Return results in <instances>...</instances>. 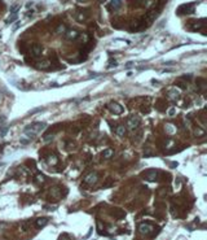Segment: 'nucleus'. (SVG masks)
I'll return each mask as SVG.
<instances>
[{"instance_id":"26","label":"nucleus","mask_w":207,"mask_h":240,"mask_svg":"<svg viewBox=\"0 0 207 240\" xmlns=\"http://www.w3.org/2000/svg\"><path fill=\"white\" fill-rule=\"evenodd\" d=\"M166 129L168 130V133H170V134H172V133H174V126H171V125H166Z\"/></svg>"},{"instance_id":"19","label":"nucleus","mask_w":207,"mask_h":240,"mask_svg":"<svg viewBox=\"0 0 207 240\" xmlns=\"http://www.w3.org/2000/svg\"><path fill=\"white\" fill-rule=\"evenodd\" d=\"M17 18H18V16L17 14H11L7 19H5V23H12V22H14V21H17Z\"/></svg>"},{"instance_id":"25","label":"nucleus","mask_w":207,"mask_h":240,"mask_svg":"<svg viewBox=\"0 0 207 240\" xmlns=\"http://www.w3.org/2000/svg\"><path fill=\"white\" fill-rule=\"evenodd\" d=\"M67 30H66V27L64 26V25H60L58 27H57V33L58 34H62V33H66Z\"/></svg>"},{"instance_id":"18","label":"nucleus","mask_w":207,"mask_h":240,"mask_svg":"<svg viewBox=\"0 0 207 240\" xmlns=\"http://www.w3.org/2000/svg\"><path fill=\"white\" fill-rule=\"evenodd\" d=\"M51 193H52V196H53V197H60L58 193H61V190H60L58 187H53V188L51 190Z\"/></svg>"},{"instance_id":"10","label":"nucleus","mask_w":207,"mask_h":240,"mask_svg":"<svg viewBox=\"0 0 207 240\" xmlns=\"http://www.w3.org/2000/svg\"><path fill=\"white\" fill-rule=\"evenodd\" d=\"M48 222H49V219H48L47 217H42V218H38V219H36L35 224H36L38 228H42V227H44Z\"/></svg>"},{"instance_id":"6","label":"nucleus","mask_w":207,"mask_h":240,"mask_svg":"<svg viewBox=\"0 0 207 240\" xmlns=\"http://www.w3.org/2000/svg\"><path fill=\"white\" fill-rule=\"evenodd\" d=\"M157 178H158V171L154 170V169L149 170L148 173L145 174V180H148V182H154Z\"/></svg>"},{"instance_id":"21","label":"nucleus","mask_w":207,"mask_h":240,"mask_svg":"<svg viewBox=\"0 0 207 240\" xmlns=\"http://www.w3.org/2000/svg\"><path fill=\"white\" fill-rule=\"evenodd\" d=\"M18 11H20V5L18 4H14V5L11 7V14H17Z\"/></svg>"},{"instance_id":"22","label":"nucleus","mask_w":207,"mask_h":240,"mask_svg":"<svg viewBox=\"0 0 207 240\" xmlns=\"http://www.w3.org/2000/svg\"><path fill=\"white\" fill-rule=\"evenodd\" d=\"M35 180H36V182H39V183H42V182H44V180H45V177L43 174H38L35 177Z\"/></svg>"},{"instance_id":"17","label":"nucleus","mask_w":207,"mask_h":240,"mask_svg":"<svg viewBox=\"0 0 207 240\" xmlns=\"http://www.w3.org/2000/svg\"><path fill=\"white\" fill-rule=\"evenodd\" d=\"M53 138H55V134H45L43 136V141H44V143H51V141L53 140Z\"/></svg>"},{"instance_id":"4","label":"nucleus","mask_w":207,"mask_h":240,"mask_svg":"<svg viewBox=\"0 0 207 240\" xmlns=\"http://www.w3.org/2000/svg\"><path fill=\"white\" fill-rule=\"evenodd\" d=\"M153 230H154V227L152 226V224H149V223H140V224H139V232H141L144 235L152 234Z\"/></svg>"},{"instance_id":"12","label":"nucleus","mask_w":207,"mask_h":240,"mask_svg":"<svg viewBox=\"0 0 207 240\" xmlns=\"http://www.w3.org/2000/svg\"><path fill=\"white\" fill-rule=\"evenodd\" d=\"M38 69H47V68H49L51 66V62L48 61V60H43V61H39V62H36V65H35Z\"/></svg>"},{"instance_id":"20","label":"nucleus","mask_w":207,"mask_h":240,"mask_svg":"<svg viewBox=\"0 0 207 240\" xmlns=\"http://www.w3.org/2000/svg\"><path fill=\"white\" fill-rule=\"evenodd\" d=\"M30 141H31V139H28V138H27V136H25V135H23V136H22V138L20 139V143H21L22 145H27L28 143H30Z\"/></svg>"},{"instance_id":"28","label":"nucleus","mask_w":207,"mask_h":240,"mask_svg":"<svg viewBox=\"0 0 207 240\" xmlns=\"http://www.w3.org/2000/svg\"><path fill=\"white\" fill-rule=\"evenodd\" d=\"M175 113H176V109H175V108H171L170 112H168V114H170V116H175Z\"/></svg>"},{"instance_id":"24","label":"nucleus","mask_w":207,"mask_h":240,"mask_svg":"<svg viewBox=\"0 0 207 240\" xmlns=\"http://www.w3.org/2000/svg\"><path fill=\"white\" fill-rule=\"evenodd\" d=\"M194 134H195V136H203L205 135V131L202 130V129H195Z\"/></svg>"},{"instance_id":"15","label":"nucleus","mask_w":207,"mask_h":240,"mask_svg":"<svg viewBox=\"0 0 207 240\" xmlns=\"http://www.w3.org/2000/svg\"><path fill=\"white\" fill-rule=\"evenodd\" d=\"M113 155H114V151H113L112 148H108V149H105V151L102 152V158L109 160V158L113 157Z\"/></svg>"},{"instance_id":"1","label":"nucleus","mask_w":207,"mask_h":240,"mask_svg":"<svg viewBox=\"0 0 207 240\" xmlns=\"http://www.w3.org/2000/svg\"><path fill=\"white\" fill-rule=\"evenodd\" d=\"M45 127H47V123H44V122H34V123H30L25 127L23 135L32 140V139H35Z\"/></svg>"},{"instance_id":"14","label":"nucleus","mask_w":207,"mask_h":240,"mask_svg":"<svg viewBox=\"0 0 207 240\" xmlns=\"http://www.w3.org/2000/svg\"><path fill=\"white\" fill-rule=\"evenodd\" d=\"M126 131H127L126 127H124L123 125H119V126H117V129H115V134H117L118 136H124Z\"/></svg>"},{"instance_id":"3","label":"nucleus","mask_w":207,"mask_h":240,"mask_svg":"<svg viewBox=\"0 0 207 240\" xmlns=\"http://www.w3.org/2000/svg\"><path fill=\"white\" fill-rule=\"evenodd\" d=\"M108 108H109V110L113 112L114 114H120V113L123 112V106L119 105L118 103H114V101L109 103V104H108Z\"/></svg>"},{"instance_id":"30","label":"nucleus","mask_w":207,"mask_h":240,"mask_svg":"<svg viewBox=\"0 0 207 240\" xmlns=\"http://www.w3.org/2000/svg\"><path fill=\"white\" fill-rule=\"evenodd\" d=\"M79 2H83V0H79Z\"/></svg>"},{"instance_id":"11","label":"nucleus","mask_w":207,"mask_h":240,"mask_svg":"<svg viewBox=\"0 0 207 240\" xmlns=\"http://www.w3.org/2000/svg\"><path fill=\"white\" fill-rule=\"evenodd\" d=\"M120 7H122V2L120 0H112L110 2V9L112 11H118Z\"/></svg>"},{"instance_id":"7","label":"nucleus","mask_w":207,"mask_h":240,"mask_svg":"<svg viewBox=\"0 0 207 240\" xmlns=\"http://www.w3.org/2000/svg\"><path fill=\"white\" fill-rule=\"evenodd\" d=\"M194 12V8L192 5H181L179 8V11H177V14H182V13H193Z\"/></svg>"},{"instance_id":"5","label":"nucleus","mask_w":207,"mask_h":240,"mask_svg":"<svg viewBox=\"0 0 207 240\" xmlns=\"http://www.w3.org/2000/svg\"><path fill=\"white\" fill-rule=\"evenodd\" d=\"M98 179V175L97 173H89L88 175H85L84 177V183H88V184H92V183H96Z\"/></svg>"},{"instance_id":"29","label":"nucleus","mask_w":207,"mask_h":240,"mask_svg":"<svg viewBox=\"0 0 207 240\" xmlns=\"http://www.w3.org/2000/svg\"><path fill=\"white\" fill-rule=\"evenodd\" d=\"M20 25H21V23H20V22H17V23H16V25H14V27H13V30H17V29H18V27H20Z\"/></svg>"},{"instance_id":"27","label":"nucleus","mask_w":207,"mask_h":240,"mask_svg":"<svg viewBox=\"0 0 207 240\" xmlns=\"http://www.w3.org/2000/svg\"><path fill=\"white\" fill-rule=\"evenodd\" d=\"M76 19H78V21H84V19H85V16H84V14H82V13H79L78 17H76Z\"/></svg>"},{"instance_id":"9","label":"nucleus","mask_w":207,"mask_h":240,"mask_svg":"<svg viewBox=\"0 0 207 240\" xmlns=\"http://www.w3.org/2000/svg\"><path fill=\"white\" fill-rule=\"evenodd\" d=\"M42 52H43V47L40 46V44H34L32 46V48H31V53L34 56H40L42 55Z\"/></svg>"},{"instance_id":"23","label":"nucleus","mask_w":207,"mask_h":240,"mask_svg":"<svg viewBox=\"0 0 207 240\" xmlns=\"http://www.w3.org/2000/svg\"><path fill=\"white\" fill-rule=\"evenodd\" d=\"M78 38H80V40L82 42H83V43H85V42H88V35H87V34H83V35H80V34H79V35H78Z\"/></svg>"},{"instance_id":"16","label":"nucleus","mask_w":207,"mask_h":240,"mask_svg":"<svg viewBox=\"0 0 207 240\" xmlns=\"http://www.w3.org/2000/svg\"><path fill=\"white\" fill-rule=\"evenodd\" d=\"M47 161H48V164H51V165H56L58 160H57L56 155H49V156H48V158H47Z\"/></svg>"},{"instance_id":"13","label":"nucleus","mask_w":207,"mask_h":240,"mask_svg":"<svg viewBox=\"0 0 207 240\" xmlns=\"http://www.w3.org/2000/svg\"><path fill=\"white\" fill-rule=\"evenodd\" d=\"M179 96H180V91L179 90H171V91H168V97H170L171 100L179 99Z\"/></svg>"},{"instance_id":"2","label":"nucleus","mask_w":207,"mask_h":240,"mask_svg":"<svg viewBox=\"0 0 207 240\" xmlns=\"http://www.w3.org/2000/svg\"><path fill=\"white\" fill-rule=\"evenodd\" d=\"M127 126L129 130H136L139 126H140V118L137 116H131L127 121Z\"/></svg>"},{"instance_id":"8","label":"nucleus","mask_w":207,"mask_h":240,"mask_svg":"<svg viewBox=\"0 0 207 240\" xmlns=\"http://www.w3.org/2000/svg\"><path fill=\"white\" fill-rule=\"evenodd\" d=\"M78 35H79V33L76 30H67L66 34H65L66 39H69V40H75V39H78Z\"/></svg>"}]
</instances>
